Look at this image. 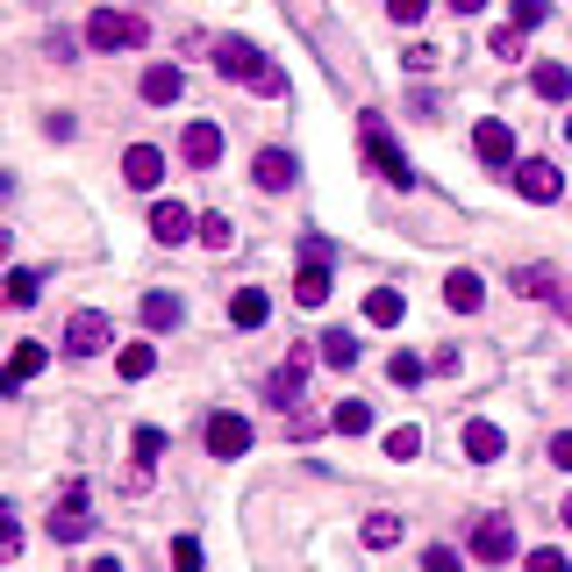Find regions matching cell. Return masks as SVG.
<instances>
[{
  "mask_svg": "<svg viewBox=\"0 0 572 572\" xmlns=\"http://www.w3.org/2000/svg\"><path fill=\"white\" fill-rule=\"evenodd\" d=\"M215 72H223V79H243L258 101H287V65H272L251 36H223V43H215Z\"/></svg>",
  "mask_w": 572,
  "mask_h": 572,
  "instance_id": "1",
  "label": "cell"
},
{
  "mask_svg": "<svg viewBox=\"0 0 572 572\" xmlns=\"http://www.w3.org/2000/svg\"><path fill=\"white\" fill-rule=\"evenodd\" d=\"M87 43L93 51H143V43H151V22L129 15V8H93L87 15Z\"/></svg>",
  "mask_w": 572,
  "mask_h": 572,
  "instance_id": "2",
  "label": "cell"
},
{
  "mask_svg": "<svg viewBox=\"0 0 572 572\" xmlns=\"http://www.w3.org/2000/svg\"><path fill=\"white\" fill-rule=\"evenodd\" d=\"M358 137H365V157H372V173H380L386 187H401V193L416 187V165H408V151L386 137V122H380V115H365V122H358Z\"/></svg>",
  "mask_w": 572,
  "mask_h": 572,
  "instance_id": "3",
  "label": "cell"
},
{
  "mask_svg": "<svg viewBox=\"0 0 572 572\" xmlns=\"http://www.w3.org/2000/svg\"><path fill=\"white\" fill-rule=\"evenodd\" d=\"M51 537L58 544H79V537H93V501H87V486L72 480L65 494L51 501Z\"/></svg>",
  "mask_w": 572,
  "mask_h": 572,
  "instance_id": "4",
  "label": "cell"
},
{
  "mask_svg": "<svg viewBox=\"0 0 572 572\" xmlns=\"http://www.w3.org/2000/svg\"><path fill=\"white\" fill-rule=\"evenodd\" d=\"M107 344H115V322H107L101 308H79L65 322V351H72V358H101Z\"/></svg>",
  "mask_w": 572,
  "mask_h": 572,
  "instance_id": "5",
  "label": "cell"
},
{
  "mask_svg": "<svg viewBox=\"0 0 572 572\" xmlns=\"http://www.w3.org/2000/svg\"><path fill=\"white\" fill-rule=\"evenodd\" d=\"M508 179H516V193H522V201H537V208H551L558 193H565V179H558V165H551V157H522V165H516Z\"/></svg>",
  "mask_w": 572,
  "mask_h": 572,
  "instance_id": "6",
  "label": "cell"
},
{
  "mask_svg": "<svg viewBox=\"0 0 572 572\" xmlns=\"http://www.w3.org/2000/svg\"><path fill=\"white\" fill-rule=\"evenodd\" d=\"M122 179L137 193H157L165 187V151H157V143H129V151H122Z\"/></svg>",
  "mask_w": 572,
  "mask_h": 572,
  "instance_id": "7",
  "label": "cell"
},
{
  "mask_svg": "<svg viewBox=\"0 0 572 572\" xmlns=\"http://www.w3.org/2000/svg\"><path fill=\"white\" fill-rule=\"evenodd\" d=\"M43 365H51V344H15V358L0 365V401H15L22 394V380H36V372H43Z\"/></svg>",
  "mask_w": 572,
  "mask_h": 572,
  "instance_id": "8",
  "label": "cell"
},
{
  "mask_svg": "<svg viewBox=\"0 0 572 572\" xmlns=\"http://www.w3.org/2000/svg\"><path fill=\"white\" fill-rule=\"evenodd\" d=\"M472 558H480V565H508V558H516V522L486 516L480 530H472Z\"/></svg>",
  "mask_w": 572,
  "mask_h": 572,
  "instance_id": "9",
  "label": "cell"
},
{
  "mask_svg": "<svg viewBox=\"0 0 572 572\" xmlns=\"http://www.w3.org/2000/svg\"><path fill=\"white\" fill-rule=\"evenodd\" d=\"M151 237L157 243H187V237H201V215H193L187 201H157L151 208Z\"/></svg>",
  "mask_w": 572,
  "mask_h": 572,
  "instance_id": "10",
  "label": "cell"
},
{
  "mask_svg": "<svg viewBox=\"0 0 572 572\" xmlns=\"http://www.w3.org/2000/svg\"><path fill=\"white\" fill-rule=\"evenodd\" d=\"M179 157H187L193 173L223 165V129H215V122H187V137H179Z\"/></svg>",
  "mask_w": 572,
  "mask_h": 572,
  "instance_id": "11",
  "label": "cell"
},
{
  "mask_svg": "<svg viewBox=\"0 0 572 572\" xmlns=\"http://www.w3.org/2000/svg\"><path fill=\"white\" fill-rule=\"evenodd\" d=\"M472 151H480V165H516V129H508L501 115H486L480 129H472Z\"/></svg>",
  "mask_w": 572,
  "mask_h": 572,
  "instance_id": "12",
  "label": "cell"
},
{
  "mask_svg": "<svg viewBox=\"0 0 572 572\" xmlns=\"http://www.w3.org/2000/svg\"><path fill=\"white\" fill-rule=\"evenodd\" d=\"M243 452H251V422L229 416V408L208 416V458H243Z\"/></svg>",
  "mask_w": 572,
  "mask_h": 572,
  "instance_id": "13",
  "label": "cell"
},
{
  "mask_svg": "<svg viewBox=\"0 0 572 572\" xmlns=\"http://www.w3.org/2000/svg\"><path fill=\"white\" fill-rule=\"evenodd\" d=\"M330 287H336V279H330V258H308L294 272V301H301V308H322V301H330Z\"/></svg>",
  "mask_w": 572,
  "mask_h": 572,
  "instance_id": "14",
  "label": "cell"
},
{
  "mask_svg": "<svg viewBox=\"0 0 572 572\" xmlns=\"http://www.w3.org/2000/svg\"><path fill=\"white\" fill-rule=\"evenodd\" d=\"M143 101H151V107H173L179 101V93H187V72H179V65H151V72H143Z\"/></svg>",
  "mask_w": 572,
  "mask_h": 572,
  "instance_id": "15",
  "label": "cell"
},
{
  "mask_svg": "<svg viewBox=\"0 0 572 572\" xmlns=\"http://www.w3.org/2000/svg\"><path fill=\"white\" fill-rule=\"evenodd\" d=\"M251 179H258L265 193H287L301 179V165H294V151H258V173H251Z\"/></svg>",
  "mask_w": 572,
  "mask_h": 572,
  "instance_id": "16",
  "label": "cell"
},
{
  "mask_svg": "<svg viewBox=\"0 0 572 572\" xmlns=\"http://www.w3.org/2000/svg\"><path fill=\"white\" fill-rule=\"evenodd\" d=\"M265 315H272V294H265V287H237V294H229V322H237V330H258Z\"/></svg>",
  "mask_w": 572,
  "mask_h": 572,
  "instance_id": "17",
  "label": "cell"
},
{
  "mask_svg": "<svg viewBox=\"0 0 572 572\" xmlns=\"http://www.w3.org/2000/svg\"><path fill=\"white\" fill-rule=\"evenodd\" d=\"M458 444H466V458H472V466H494V458L508 452V436L494 430V422H466V436H458Z\"/></svg>",
  "mask_w": 572,
  "mask_h": 572,
  "instance_id": "18",
  "label": "cell"
},
{
  "mask_svg": "<svg viewBox=\"0 0 572 572\" xmlns=\"http://www.w3.org/2000/svg\"><path fill=\"white\" fill-rule=\"evenodd\" d=\"M508 287H516L522 301H558V272H551V265H516Z\"/></svg>",
  "mask_w": 572,
  "mask_h": 572,
  "instance_id": "19",
  "label": "cell"
},
{
  "mask_svg": "<svg viewBox=\"0 0 572 572\" xmlns=\"http://www.w3.org/2000/svg\"><path fill=\"white\" fill-rule=\"evenodd\" d=\"M137 315H143V330H179V294H165V287H151V294L137 301Z\"/></svg>",
  "mask_w": 572,
  "mask_h": 572,
  "instance_id": "20",
  "label": "cell"
},
{
  "mask_svg": "<svg viewBox=\"0 0 572 572\" xmlns=\"http://www.w3.org/2000/svg\"><path fill=\"white\" fill-rule=\"evenodd\" d=\"M444 301H452L458 315H480V301H486V279H480V272H466V265H458V272L444 279Z\"/></svg>",
  "mask_w": 572,
  "mask_h": 572,
  "instance_id": "21",
  "label": "cell"
},
{
  "mask_svg": "<svg viewBox=\"0 0 572 572\" xmlns=\"http://www.w3.org/2000/svg\"><path fill=\"white\" fill-rule=\"evenodd\" d=\"M301 386H308V351H294V358H287V365L272 372V401H279V408H294V401H301Z\"/></svg>",
  "mask_w": 572,
  "mask_h": 572,
  "instance_id": "22",
  "label": "cell"
},
{
  "mask_svg": "<svg viewBox=\"0 0 572 572\" xmlns=\"http://www.w3.org/2000/svg\"><path fill=\"white\" fill-rule=\"evenodd\" d=\"M530 87H537L544 101H572V65H558V58H544V65H530Z\"/></svg>",
  "mask_w": 572,
  "mask_h": 572,
  "instance_id": "23",
  "label": "cell"
},
{
  "mask_svg": "<svg viewBox=\"0 0 572 572\" xmlns=\"http://www.w3.org/2000/svg\"><path fill=\"white\" fill-rule=\"evenodd\" d=\"M401 315H408V301H401L394 287H372V294H365V322H372V330H394Z\"/></svg>",
  "mask_w": 572,
  "mask_h": 572,
  "instance_id": "24",
  "label": "cell"
},
{
  "mask_svg": "<svg viewBox=\"0 0 572 572\" xmlns=\"http://www.w3.org/2000/svg\"><path fill=\"white\" fill-rule=\"evenodd\" d=\"M330 430L336 436H365V430H372V408H365V401H336V408H330Z\"/></svg>",
  "mask_w": 572,
  "mask_h": 572,
  "instance_id": "25",
  "label": "cell"
},
{
  "mask_svg": "<svg viewBox=\"0 0 572 572\" xmlns=\"http://www.w3.org/2000/svg\"><path fill=\"white\" fill-rule=\"evenodd\" d=\"M315 344H322V365H336V372L358 365V336H351V330H330V336H315Z\"/></svg>",
  "mask_w": 572,
  "mask_h": 572,
  "instance_id": "26",
  "label": "cell"
},
{
  "mask_svg": "<svg viewBox=\"0 0 572 572\" xmlns=\"http://www.w3.org/2000/svg\"><path fill=\"white\" fill-rule=\"evenodd\" d=\"M0 294H8V308H36V294H43V272H8V279H0Z\"/></svg>",
  "mask_w": 572,
  "mask_h": 572,
  "instance_id": "27",
  "label": "cell"
},
{
  "mask_svg": "<svg viewBox=\"0 0 572 572\" xmlns=\"http://www.w3.org/2000/svg\"><path fill=\"white\" fill-rule=\"evenodd\" d=\"M115 372H122V380H151V372H157V351H151V344H129V351L115 358Z\"/></svg>",
  "mask_w": 572,
  "mask_h": 572,
  "instance_id": "28",
  "label": "cell"
},
{
  "mask_svg": "<svg viewBox=\"0 0 572 572\" xmlns=\"http://www.w3.org/2000/svg\"><path fill=\"white\" fill-rule=\"evenodd\" d=\"M365 544H372V551H386V544H401V516H386V508H372V516H365Z\"/></svg>",
  "mask_w": 572,
  "mask_h": 572,
  "instance_id": "29",
  "label": "cell"
},
{
  "mask_svg": "<svg viewBox=\"0 0 572 572\" xmlns=\"http://www.w3.org/2000/svg\"><path fill=\"white\" fill-rule=\"evenodd\" d=\"M422 372H430V365H422L416 351H394V358H386V380H394V386H416Z\"/></svg>",
  "mask_w": 572,
  "mask_h": 572,
  "instance_id": "30",
  "label": "cell"
},
{
  "mask_svg": "<svg viewBox=\"0 0 572 572\" xmlns=\"http://www.w3.org/2000/svg\"><path fill=\"white\" fill-rule=\"evenodd\" d=\"M416 452H422V430H416V422H401V430H386V458H401V466H408Z\"/></svg>",
  "mask_w": 572,
  "mask_h": 572,
  "instance_id": "31",
  "label": "cell"
},
{
  "mask_svg": "<svg viewBox=\"0 0 572 572\" xmlns=\"http://www.w3.org/2000/svg\"><path fill=\"white\" fill-rule=\"evenodd\" d=\"M201 243H208V251H229V243H237L229 215H201Z\"/></svg>",
  "mask_w": 572,
  "mask_h": 572,
  "instance_id": "32",
  "label": "cell"
},
{
  "mask_svg": "<svg viewBox=\"0 0 572 572\" xmlns=\"http://www.w3.org/2000/svg\"><path fill=\"white\" fill-rule=\"evenodd\" d=\"M15 551H22V522H15V508L0 501V565H8Z\"/></svg>",
  "mask_w": 572,
  "mask_h": 572,
  "instance_id": "33",
  "label": "cell"
},
{
  "mask_svg": "<svg viewBox=\"0 0 572 572\" xmlns=\"http://www.w3.org/2000/svg\"><path fill=\"white\" fill-rule=\"evenodd\" d=\"M522 36H530V29H516V22H508V29L486 36V51H494V58H522Z\"/></svg>",
  "mask_w": 572,
  "mask_h": 572,
  "instance_id": "34",
  "label": "cell"
},
{
  "mask_svg": "<svg viewBox=\"0 0 572 572\" xmlns=\"http://www.w3.org/2000/svg\"><path fill=\"white\" fill-rule=\"evenodd\" d=\"M386 15H394V22H401V29H416V22H422V15H430V0H386Z\"/></svg>",
  "mask_w": 572,
  "mask_h": 572,
  "instance_id": "35",
  "label": "cell"
},
{
  "mask_svg": "<svg viewBox=\"0 0 572 572\" xmlns=\"http://www.w3.org/2000/svg\"><path fill=\"white\" fill-rule=\"evenodd\" d=\"M137 458H143V466H151V458H165V430H151V422H143V430H137Z\"/></svg>",
  "mask_w": 572,
  "mask_h": 572,
  "instance_id": "36",
  "label": "cell"
},
{
  "mask_svg": "<svg viewBox=\"0 0 572 572\" xmlns=\"http://www.w3.org/2000/svg\"><path fill=\"white\" fill-rule=\"evenodd\" d=\"M422 572H458V551L452 544H430V551H422Z\"/></svg>",
  "mask_w": 572,
  "mask_h": 572,
  "instance_id": "37",
  "label": "cell"
},
{
  "mask_svg": "<svg viewBox=\"0 0 572 572\" xmlns=\"http://www.w3.org/2000/svg\"><path fill=\"white\" fill-rule=\"evenodd\" d=\"M173 565H179V572H201V544L179 537V544H173Z\"/></svg>",
  "mask_w": 572,
  "mask_h": 572,
  "instance_id": "38",
  "label": "cell"
},
{
  "mask_svg": "<svg viewBox=\"0 0 572 572\" xmlns=\"http://www.w3.org/2000/svg\"><path fill=\"white\" fill-rule=\"evenodd\" d=\"M544 15H551V8H544V0H516V29H537Z\"/></svg>",
  "mask_w": 572,
  "mask_h": 572,
  "instance_id": "39",
  "label": "cell"
},
{
  "mask_svg": "<svg viewBox=\"0 0 572 572\" xmlns=\"http://www.w3.org/2000/svg\"><path fill=\"white\" fill-rule=\"evenodd\" d=\"M522 572H572V565H565V551H530V565H522Z\"/></svg>",
  "mask_w": 572,
  "mask_h": 572,
  "instance_id": "40",
  "label": "cell"
},
{
  "mask_svg": "<svg viewBox=\"0 0 572 572\" xmlns=\"http://www.w3.org/2000/svg\"><path fill=\"white\" fill-rule=\"evenodd\" d=\"M551 466H565V472H572V430H558V436H551Z\"/></svg>",
  "mask_w": 572,
  "mask_h": 572,
  "instance_id": "41",
  "label": "cell"
},
{
  "mask_svg": "<svg viewBox=\"0 0 572 572\" xmlns=\"http://www.w3.org/2000/svg\"><path fill=\"white\" fill-rule=\"evenodd\" d=\"M87 572H129V565H122V558H93Z\"/></svg>",
  "mask_w": 572,
  "mask_h": 572,
  "instance_id": "42",
  "label": "cell"
},
{
  "mask_svg": "<svg viewBox=\"0 0 572 572\" xmlns=\"http://www.w3.org/2000/svg\"><path fill=\"white\" fill-rule=\"evenodd\" d=\"M480 8H486V0H452V15H480Z\"/></svg>",
  "mask_w": 572,
  "mask_h": 572,
  "instance_id": "43",
  "label": "cell"
},
{
  "mask_svg": "<svg viewBox=\"0 0 572 572\" xmlns=\"http://www.w3.org/2000/svg\"><path fill=\"white\" fill-rule=\"evenodd\" d=\"M8 251H15V237H8V229H0V265H8Z\"/></svg>",
  "mask_w": 572,
  "mask_h": 572,
  "instance_id": "44",
  "label": "cell"
},
{
  "mask_svg": "<svg viewBox=\"0 0 572 572\" xmlns=\"http://www.w3.org/2000/svg\"><path fill=\"white\" fill-rule=\"evenodd\" d=\"M558 522H565V530H572V494H565V508H558Z\"/></svg>",
  "mask_w": 572,
  "mask_h": 572,
  "instance_id": "45",
  "label": "cell"
},
{
  "mask_svg": "<svg viewBox=\"0 0 572 572\" xmlns=\"http://www.w3.org/2000/svg\"><path fill=\"white\" fill-rule=\"evenodd\" d=\"M565 143H572V115H565Z\"/></svg>",
  "mask_w": 572,
  "mask_h": 572,
  "instance_id": "46",
  "label": "cell"
}]
</instances>
